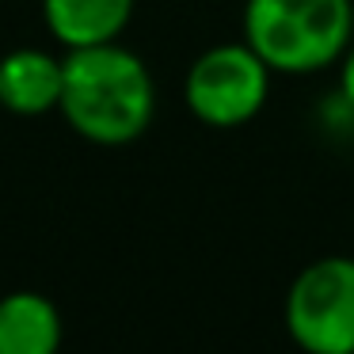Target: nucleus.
Masks as SVG:
<instances>
[{"label":"nucleus","mask_w":354,"mask_h":354,"mask_svg":"<svg viewBox=\"0 0 354 354\" xmlns=\"http://www.w3.org/2000/svg\"><path fill=\"white\" fill-rule=\"evenodd\" d=\"M62 103L57 111L84 141L118 149L149 130L156 111L153 73L133 50L118 42L80 46L62 57Z\"/></svg>","instance_id":"obj_1"},{"label":"nucleus","mask_w":354,"mask_h":354,"mask_svg":"<svg viewBox=\"0 0 354 354\" xmlns=\"http://www.w3.org/2000/svg\"><path fill=\"white\" fill-rule=\"evenodd\" d=\"M354 39L351 0H248L244 42L274 73H316L335 65Z\"/></svg>","instance_id":"obj_2"},{"label":"nucleus","mask_w":354,"mask_h":354,"mask_svg":"<svg viewBox=\"0 0 354 354\" xmlns=\"http://www.w3.org/2000/svg\"><path fill=\"white\" fill-rule=\"evenodd\" d=\"M270 73L274 69L248 42L209 46L187 69V111L214 130H236L263 111L270 95Z\"/></svg>","instance_id":"obj_3"},{"label":"nucleus","mask_w":354,"mask_h":354,"mask_svg":"<svg viewBox=\"0 0 354 354\" xmlns=\"http://www.w3.org/2000/svg\"><path fill=\"white\" fill-rule=\"evenodd\" d=\"M286 331L308 354H354V259L324 255L286 293Z\"/></svg>","instance_id":"obj_4"},{"label":"nucleus","mask_w":354,"mask_h":354,"mask_svg":"<svg viewBox=\"0 0 354 354\" xmlns=\"http://www.w3.org/2000/svg\"><path fill=\"white\" fill-rule=\"evenodd\" d=\"M65 62L46 50H8L0 57V107L19 118H39L62 103Z\"/></svg>","instance_id":"obj_5"},{"label":"nucleus","mask_w":354,"mask_h":354,"mask_svg":"<svg viewBox=\"0 0 354 354\" xmlns=\"http://www.w3.org/2000/svg\"><path fill=\"white\" fill-rule=\"evenodd\" d=\"M130 16L133 0H42L46 31L65 50L118 42V35L130 27Z\"/></svg>","instance_id":"obj_6"},{"label":"nucleus","mask_w":354,"mask_h":354,"mask_svg":"<svg viewBox=\"0 0 354 354\" xmlns=\"http://www.w3.org/2000/svg\"><path fill=\"white\" fill-rule=\"evenodd\" d=\"M62 313L35 290L0 297V354H54L62 346Z\"/></svg>","instance_id":"obj_7"},{"label":"nucleus","mask_w":354,"mask_h":354,"mask_svg":"<svg viewBox=\"0 0 354 354\" xmlns=\"http://www.w3.org/2000/svg\"><path fill=\"white\" fill-rule=\"evenodd\" d=\"M339 92H343V103L354 111V39H351V46H346V54L339 57Z\"/></svg>","instance_id":"obj_8"}]
</instances>
